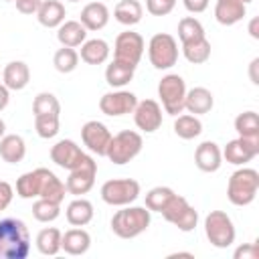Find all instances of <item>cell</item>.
I'll list each match as a JSON object with an SVG mask.
<instances>
[{
  "instance_id": "obj_1",
  "label": "cell",
  "mask_w": 259,
  "mask_h": 259,
  "mask_svg": "<svg viewBox=\"0 0 259 259\" xmlns=\"http://www.w3.org/2000/svg\"><path fill=\"white\" fill-rule=\"evenodd\" d=\"M30 253L28 227L20 219L0 221V257L2 259H26Z\"/></svg>"
},
{
  "instance_id": "obj_2",
  "label": "cell",
  "mask_w": 259,
  "mask_h": 259,
  "mask_svg": "<svg viewBox=\"0 0 259 259\" xmlns=\"http://www.w3.org/2000/svg\"><path fill=\"white\" fill-rule=\"evenodd\" d=\"M150 221H152V217L146 206L125 204V206H121V210H117L111 217V231L119 239H134L150 227Z\"/></svg>"
},
{
  "instance_id": "obj_3",
  "label": "cell",
  "mask_w": 259,
  "mask_h": 259,
  "mask_svg": "<svg viewBox=\"0 0 259 259\" xmlns=\"http://www.w3.org/2000/svg\"><path fill=\"white\" fill-rule=\"evenodd\" d=\"M257 190H259V172L255 168H239L229 178L227 198L235 206H247L255 200Z\"/></svg>"
},
{
  "instance_id": "obj_4",
  "label": "cell",
  "mask_w": 259,
  "mask_h": 259,
  "mask_svg": "<svg viewBox=\"0 0 259 259\" xmlns=\"http://www.w3.org/2000/svg\"><path fill=\"white\" fill-rule=\"evenodd\" d=\"M204 235L212 247L227 249L235 243L237 231L231 217L225 210H210L204 219Z\"/></svg>"
},
{
  "instance_id": "obj_5",
  "label": "cell",
  "mask_w": 259,
  "mask_h": 259,
  "mask_svg": "<svg viewBox=\"0 0 259 259\" xmlns=\"http://www.w3.org/2000/svg\"><path fill=\"white\" fill-rule=\"evenodd\" d=\"M158 97L162 107L168 115H178L184 111V97H186V83L180 75L168 73L158 83Z\"/></svg>"
},
{
  "instance_id": "obj_6",
  "label": "cell",
  "mask_w": 259,
  "mask_h": 259,
  "mask_svg": "<svg viewBox=\"0 0 259 259\" xmlns=\"http://www.w3.org/2000/svg\"><path fill=\"white\" fill-rule=\"evenodd\" d=\"M142 146H144V140H142V136H140L138 132H134V130H123V132L111 136V142H109V146H107L105 156H107L113 164L121 166V164L132 162V160L142 152Z\"/></svg>"
},
{
  "instance_id": "obj_7",
  "label": "cell",
  "mask_w": 259,
  "mask_h": 259,
  "mask_svg": "<svg viewBox=\"0 0 259 259\" xmlns=\"http://www.w3.org/2000/svg\"><path fill=\"white\" fill-rule=\"evenodd\" d=\"M160 214L184 233L194 231L196 225H198V210L180 194H174L170 198V202L160 210Z\"/></svg>"
},
{
  "instance_id": "obj_8",
  "label": "cell",
  "mask_w": 259,
  "mask_h": 259,
  "mask_svg": "<svg viewBox=\"0 0 259 259\" xmlns=\"http://www.w3.org/2000/svg\"><path fill=\"white\" fill-rule=\"evenodd\" d=\"M148 57L154 69H170L178 61V42L168 32H158L148 42Z\"/></svg>"
},
{
  "instance_id": "obj_9",
  "label": "cell",
  "mask_w": 259,
  "mask_h": 259,
  "mask_svg": "<svg viewBox=\"0 0 259 259\" xmlns=\"http://www.w3.org/2000/svg\"><path fill=\"white\" fill-rule=\"evenodd\" d=\"M138 196H140V182L134 178H113L103 182L101 186V200L111 206L132 204Z\"/></svg>"
},
{
  "instance_id": "obj_10",
  "label": "cell",
  "mask_w": 259,
  "mask_h": 259,
  "mask_svg": "<svg viewBox=\"0 0 259 259\" xmlns=\"http://www.w3.org/2000/svg\"><path fill=\"white\" fill-rule=\"evenodd\" d=\"M95 176H97V162L91 156H85V160L75 170H69V178L65 182L67 192L73 196L87 194L95 184Z\"/></svg>"
},
{
  "instance_id": "obj_11",
  "label": "cell",
  "mask_w": 259,
  "mask_h": 259,
  "mask_svg": "<svg viewBox=\"0 0 259 259\" xmlns=\"http://www.w3.org/2000/svg\"><path fill=\"white\" fill-rule=\"evenodd\" d=\"M144 49H146V42H144L142 34H138V32H134V30H123V32H119L117 38H115V45H113V59L138 67V63H140V59H142V55H144Z\"/></svg>"
},
{
  "instance_id": "obj_12",
  "label": "cell",
  "mask_w": 259,
  "mask_h": 259,
  "mask_svg": "<svg viewBox=\"0 0 259 259\" xmlns=\"http://www.w3.org/2000/svg\"><path fill=\"white\" fill-rule=\"evenodd\" d=\"M223 152V158L229 162V164H235V166H245L247 162H251L257 154H259V138H235L231 142H227L225 150Z\"/></svg>"
},
{
  "instance_id": "obj_13",
  "label": "cell",
  "mask_w": 259,
  "mask_h": 259,
  "mask_svg": "<svg viewBox=\"0 0 259 259\" xmlns=\"http://www.w3.org/2000/svg\"><path fill=\"white\" fill-rule=\"evenodd\" d=\"M136 105H138V97L132 91H123V89L109 91L99 99L101 113H105L109 117H119V115L132 113Z\"/></svg>"
},
{
  "instance_id": "obj_14",
  "label": "cell",
  "mask_w": 259,
  "mask_h": 259,
  "mask_svg": "<svg viewBox=\"0 0 259 259\" xmlns=\"http://www.w3.org/2000/svg\"><path fill=\"white\" fill-rule=\"evenodd\" d=\"M81 140H83V144L87 146V150L91 154L105 156L107 146L111 142V132L107 130L105 123H101L97 119H91V121L83 123V127H81Z\"/></svg>"
},
{
  "instance_id": "obj_15",
  "label": "cell",
  "mask_w": 259,
  "mask_h": 259,
  "mask_svg": "<svg viewBox=\"0 0 259 259\" xmlns=\"http://www.w3.org/2000/svg\"><path fill=\"white\" fill-rule=\"evenodd\" d=\"M132 113H134V121H136L138 130H142L146 134H154L162 125V107L154 99L138 101V105L134 107Z\"/></svg>"
},
{
  "instance_id": "obj_16",
  "label": "cell",
  "mask_w": 259,
  "mask_h": 259,
  "mask_svg": "<svg viewBox=\"0 0 259 259\" xmlns=\"http://www.w3.org/2000/svg\"><path fill=\"white\" fill-rule=\"evenodd\" d=\"M85 152L73 142V140H59L53 148H51V160L65 170H75L83 160H85Z\"/></svg>"
},
{
  "instance_id": "obj_17",
  "label": "cell",
  "mask_w": 259,
  "mask_h": 259,
  "mask_svg": "<svg viewBox=\"0 0 259 259\" xmlns=\"http://www.w3.org/2000/svg\"><path fill=\"white\" fill-rule=\"evenodd\" d=\"M194 164L198 166V170L202 172H217L223 164V152L219 148V144L206 140L200 146H196L194 152Z\"/></svg>"
},
{
  "instance_id": "obj_18",
  "label": "cell",
  "mask_w": 259,
  "mask_h": 259,
  "mask_svg": "<svg viewBox=\"0 0 259 259\" xmlns=\"http://www.w3.org/2000/svg\"><path fill=\"white\" fill-rule=\"evenodd\" d=\"M247 14V4L243 0H217L214 18L223 26H233Z\"/></svg>"
},
{
  "instance_id": "obj_19",
  "label": "cell",
  "mask_w": 259,
  "mask_h": 259,
  "mask_svg": "<svg viewBox=\"0 0 259 259\" xmlns=\"http://www.w3.org/2000/svg\"><path fill=\"white\" fill-rule=\"evenodd\" d=\"M30 81V69L24 61H10L2 71V83L10 91H20Z\"/></svg>"
},
{
  "instance_id": "obj_20",
  "label": "cell",
  "mask_w": 259,
  "mask_h": 259,
  "mask_svg": "<svg viewBox=\"0 0 259 259\" xmlns=\"http://www.w3.org/2000/svg\"><path fill=\"white\" fill-rule=\"evenodd\" d=\"M212 105H214V97L206 87H192L186 91L184 109H188V113L202 115V113H208Z\"/></svg>"
},
{
  "instance_id": "obj_21",
  "label": "cell",
  "mask_w": 259,
  "mask_h": 259,
  "mask_svg": "<svg viewBox=\"0 0 259 259\" xmlns=\"http://www.w3.org/2000/svg\"><path fill=\"white\" fill-rule=\"evenodd\" d=\"M79 22L87 30H101L109 22V8L103 2H89L83 6Z\"/></svg>"
},
{
  "instance_id": "obj_22",
  "label": "cell",
  "mask_w": 259,
  "mask_h": 259,
  "mask_svg": "<svg viewBox=\"0 0 259 259\" xmlns=\"http://www.w3.org/2000/svg\"><path fill=\"white\" fill-rule=\"evenodd\" d=\"M65 4L61 0H42L38 12H36V20L47 26V28H59L65 22Z\"/></svg>"
},
{
  "instance_id": "obj_23",
  "label": "cell",
  "mask_w": 259,
  "mask_h": 259,
  "mask_svg": "<svg viewBox=\"0 0 259 259\" xmlns=\"http://www.w3.org/2000/svg\"><path fill=\"white\" fill-rule=\"evenodd\" d=\"M45 172H47V168H34L30 172H24L16 180V194L20 198H38L40 186L45 180Z\"/></svg>"
},
{
  "instance_id": "obj_24",
  "label": "cell",
  "mask_w": 259,
  "mask_h": 259,
  "mask_svg": "<svg viewBox=\"0 0 259 259\" xmlns=\"http://www.w3.org/2000/svg\"><path fill=\"white\" fill-rule=\"evenodd\" d=\"M89 247H91V235L81 227L69 229L61 239V249H65V253L69 255H83L89 251Z\"/></svg>"
},
{
  "instance_id": "obj_25",
  "label": "cell",
  "mask_w": 259,
  "mask_h": 259,
  "mask_svg": "<svg viewBox=\"0 0 259 259\" xmlns=\"http://www.w3.org/2000/svg\"><path fill=\"white\" fill-rule=\"evenodd\" d=\"M26 156V144L16 134H4L0 138V158L8 164H18Z\"/></svg>"
},
{
  "instance_id": "obj_26",
  "label": "cell",
  "mask_w": 259,
  "mask_h": 259,
  "mask_svg": "<svg viewBox=\"0 0 259 259\" xmlns=\"http://www.w3.org/2000/svg\"><path fill=\"white\" fill-rule=\"evenodd\" d=\"M57 38L63 47H81L87 40V28L79 22V20H65L59 28H57Z\"/></svg>"
},
{
  "instance_id": "obj_27",
  "label": "cell",
  "mask_w": 259,
  "mask_h": 259,
  "mask_svg": "<svg viewBox=\"0 0 259 259\" xmlns=\"http://www.w3.org/2000/svg\"><path fill=\"white\" fill-rule=\"evenodd\" d=\"M134 73H136V65L113 59L105 69V81H107V85L121 89L123 85H127L134 79Z\"/></svg>"
},
{
  "instance_id": "obj_28",
  "label": "cell",
  "mask_w": 259,
  "mask_h": 259,
  "mask_svg": "<svg viewBox=\"0 0 259 259\" xmlns=\"http://www.w3.org/2000/svg\"><path fill=\"white\" fill-rule=\"evenodd\" d=\"M65 217L69 221V225L73 227H85L91 223L93 219V204L87 200V198H75L69 202L67 210H65Z\"/></svg>"
},
{
  "instance_id": "obj_29",
  "label": "cell",
  "mask_w": 259,
  "mask_h": 259,
  "mask_svg": "<svg viewBox=\"0 0 259 259\" xmlns=\"http://www.w3.org/2000/svg\"><path fill=\"white\" fill-rule=\"evenodd\" d=\"M113 16L123 26H134L144 16V6L138 0H119L113 8Z\"/></svg>"
},
{
  "instance_id": "obj_30",
  "label": "cell",
  "mask_w": 259,
  "mask_h": 259,
  "mask_svg": "<svg viewBox=\"0 0 259 259\" xmlns=\"http://www.w3.org/2000/svg\"><path fill=\"white\" fill-rule=\"evenodd\" d=\"M109 57V45L103 38H91L81 45V61L87 65H101Z\"/></svg>"
},
{
  "instance_id": "obj_31",
  "label": "cell",
  "mask_w": 259,
  "mask_h": 259,
  "mask_svg": "<svg viewBox=\"0 0 259 259\" xmlns=\"http://www.w3.org/2000/svg\"><path fill=\"white\" fill-rule=\"evenodd\" d=\"M61 239H63V233L57 229V227H47L42 231H38L36 235V249L40 255H57L61 251Z\"/></svg>"
},
{
  "instance_id": "obj_32",
  "label": "cell",
  "mask_w": 259,
  "mask_h": 259,
  "mask_svg": "<svg viewBox=\"0 0 259 259\" xmlns=\"http://www.w3.org/2000/svg\"><path fill=\"white\" fill-rule=\"evenodd\" d=\"M65 192H67L65 182H61V178H57V174L47 168L38 198H47V200H53V202H59L61 204L63 198H65Z\"/></svg>"
},
{
  "instance_id": "obj_33",
  "label": "cell",
  "mask_w": 259,
  "mask_h": 259,
  "mask_svg": "<svg viewBox=\"0 0 259 259\" xmlns=\"http://www.w3.org/2000/svg\"><path fill=\"white\" fill-rule=\"evenodd\" d=\"M182 55L188 63L192 65H202L208 61L210 57V42L208 38H198V40H192V42H184L182 45Z\"/></svg>"
},
{
  "instance_id": "obj_34",
  "label": "cell",
  "mask_w": 259,
  "mask_h": 259,
  "mask_svg": "<svg viewBox=\"0 0 259 259\" xmlns=\"http://www.w3.org/2000/svg\"><path fill=\"white\" fill-rule=\"evenodd\" d=\"M202 132V121L192 115V113H184V115H176L174 121V134L182 140H192L196 136H200Z\"/></svg>"
},
{
  "instance_id": "obj_35",
  "label": "cell",
  "mask_w": 259,
  "mask_h": 259,
  "mask_svg": "<svg viewBox=\"0 0 259 259\" xmlns=\"http://www.w3.org/2000/svg\"><path fill=\"white\" fill-rule=\"evenodd\" d=\"M204 28L200 24V20H196L194 16H184L180 22H178V38L180 42H192V40H198V38H204Z\"/></svg>"
},
{
  "instance_id": "obj_36",
  "label": "cell",
  "mask_w": 259,
  "mask_h": 259,
  "mask_svg": "<svg viewBox=\"0 0 259 259\" xmlns=\"http://www.w3.org/2000/svg\"><path fill=\"white\" fill-rule=\"evenodd\" d=\"M176 192L170 188V186H154L152 190L146 192V208L150 212H160L168 202L170 198L174 196Z\"/></svg>"
},
{
  "instance_id": "obj_37",
  "label": "cell",
  "mask_w": 259,
  "mask_h": 259,
  "mask_svg": "<svg viewBox=\"0 0 259 259\" xmlns=\"http://www.w3.org/2000/svg\"><path fill=\"white\" fill-rule=\"evenodd\" d=\"M235 130L243 138H259V115L255 111H243L235 117Z\"/></svg>"
},
{
  "instance_id": "obj_38",
  "label": "cell",
  "mask_w": 259,
  "mask_h": 259,
  "mask_svg": "<svg viewBox=\"0 0 259 259\" xmlns=\"http://www.w3.org/2000/svg\"><path fill=\"white\" fill-rule=\"evenodd\" d=\"M53 65L59 73H73L79 65V53L71 47H61L53 57Z\"/></svg>"
},
{
  "instance_id": "obj_39",
  "label": "cell",
  "mask_w": 259,
  "mask_h": 259,
  "mask_svg": "<svg viewBox=\"0 0 259 259\" xmlns=\"http://www.w3.org/2000/svg\"><path fill=\"white\" fill-rule=\"evenodd\" d=\"M32 113L34 115H59L61 113V103L53 93L42 91L32 101Z\"/></svg>"
},
{
  "instance_id": "obj_40",
  "label": "cell",
  "mask_w": 259,
  "mask_h": 259,
  "mask_svg": "<svg viewBox=\"0 0 259 259\" xmlns=\"http://www.w3.org/2000/svg\"><path fill=\"white\" fill-rule=\"evenodd\" d=\"M61 214V204L47 200V198H36L32 204V217L38 223H53Z\"/></svg>"
},
{
  "instance_id": "obj_41",
  "label": "cell",
  "mask_w": 259,
  "mask_h": 259,
  "mask_svg": "<svg viewBox=\"0 0 259 259\" xmlns=\"http://www.w3.org/2000/svg\"><path fill=\"white\" fill-rule=\"evenodd\" d=\"M34 130L42 140L55 138L59 134V115H34Z\"/></svg>"
},
{
  "instance_id": "obj_42",
  "label": "cell",
  "mask_w": 259,
  "mask_h": 259,
  "mask_svg": "<svg viewBox=\"0 0 259 259\" xmlns=\"http://www.w3.org/2000/svg\"><path fill=\"white\" fill-rule=\"evenodd\" d=\"M176 0H146V10L152 16H166L174 10Z\"/></svg>"
},
{
  "instance_id": "obj_43",
  "label": "cell",
  "mask_w": 259,
  "mask_h": 259,
  "mask_svg": "<svg viewBox=\"0 0 259 259\" xmlns=\"http://www.w3.org/2000/svg\"><path fill=\"white\" fill-rule=\"evenodd\" d=\"M12 196H14L12 184L6 180H0V212L8 208V204L12 202Z\"/></svg>"
},
{
  "instance_id": "obj_44",
  "label": "cell",
  "mask_w": 259,
  "mask_h": 259,
  "mask_svg": "<svg viewBox=\"0 0 259 259\" xmlns=\"http://www.w3.org/2000/svg\"><path fill=\"white\" fill-rule=\"evenodd\" d=\"M257 255H259V251H257V245L255 243H245V245H241V247H237V251H235V259H257Z\"/></svg>"
},
{
  "instance_id": "obj_45",
  "label": "cell",
  "mask_w": 259,
  "mask_h": 259,
  "mask_svg": "<svg viewBox=\"0 0 259 259\" xmlns=\"http://www.w3.org/2000/svg\"><path fill=\"white\" fill-rule=\"evenodd\" d=\"M16 2V10L20 14H36L42 0H14Z\"/></svg>"
},
{
  "instance_id": "obj_46",
  "label": "cell",
  "mask_w": 259,
  "mask_h": 259,
  "mask_svg": "<svg viewBox=\"0 0 259 259\" xmlns=\"http://www.w3.org/2000/svg\"><path fill=\"white\" fill-rule=\"evenodd\" d=\"M184 2V8L192 14H200L208 8V0H182Z\"/></svg>"
},
{
  "instance_id": "obj_47",
  "label": "cell",
  "mask_w": 259,
  "mask_h": 259,
  "mask_svg": "<svg viewBox=\"0 0 259 259\" xmlns=\"http://www.w3.org/2000/svg\"><path fill=\"white\" fill-rule=\"evenodd\" d=\"M8 101H10V89L2 83V85H0V111L8 105Z\"/></svg>"
},
{
  "instance_id": "obj_48",
  "label": "cell",
  "mask_w": 259,
  "mask_h": 259,
  "mask_svg": "<svg viewBox=\"0 0 259 259\" xmlns=\"http://www.w3.org/2000/svg\"><path fill=\"white\" fill-rule=\"evenodd\" d=\"M257 26H259V18H253V20L249 22V34H251L253 38H259V30H257Z\"/></svg>"
},
{
  "instance_id": "obj_49",
  "label": "cell",
  "mask_w": 259,
  "mask_h": 259,
  "mask_svg": "<svg viewBox=\"0 0 259 259\" xmlns=\"http://www.w3.org/2000/svg\"><path fill=\"white\" fill-rule=\"evenodd\" d=\"M257 65H259V59H253V61H251V69H249V73H251V81H253L255 85L259 83V77H257V73H255Z\"/></svg>"
},
{
  "instance_id": "obj_50",
  "label": "cell",
  "mask_w": 259,
  "mask_h": 259,
  "mask_svg": "<svg viewBox=\"0 0 259 259\" xmlns=\"http://www.w3.org/2000/svg\"><path fill=\"white\" fill-rule=\"evenodd\" d=\"M168 257H192V253H172Z\"/></svg>"
},
{
  "instance_id": "obj_51",
  "label": "cell",
  "mask_w": 259,
  "mask_h": 259,
  "mask_svg": "<svg viewBox=\"0 0 259 259\" xmlns=\"http://www.w3.org/2000/svg\"><path fill=\"white\" fill-rule=\"evenodd\" d=\"M4 134H6V123H4L2 119H0V138H2Z\"/></svg>"
},
{
  "instance_id": "obj_52",
  "label": "cell",
  "mask_w": 259,
  "mask_h": 259,
  "mask_svg": "<svg viewBox=\"0 0 259 259\" xmlns=\"http://www.w3.org/2000/svg\"><path fill=\"white\" fill-rule=\"evenodd\" d=\"M243 2H245V4H249V2H253V0H243Z\"/></svg>"
},
{
  "instance_id": "obj_53",
  "label": "cell",
  "mask_w": 259,
  "mask_h": 259,
  "mask_svg": "<svg viewBox=\"0 0 259 259\" xmlns=\"http://www.w3.org/2000/svg\"><path fill=\"white\" fill-rule=\"evenodd\" d=\"M67 2H79V0H67Z\"/></svg>"
},
{
  "instance_id": "obj_54",
  "label": "cell",
  "mask_w": 259,
  "mask_h": 259,
  "mask_svg": "<svg viewBox=\"0 0 259 259\" xmlns=\"http://www.w3.org/2000/svg\"><path fill=\"white\" fill-rule=\"evenodd\" d=\"M4 2H12V0H4Z\"/></svg>"
}]
</instances>
